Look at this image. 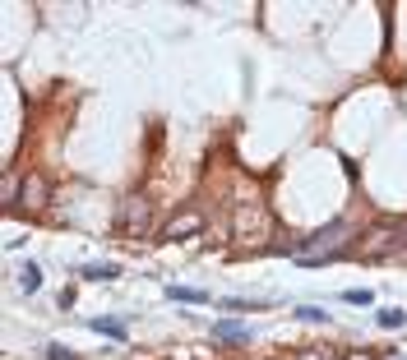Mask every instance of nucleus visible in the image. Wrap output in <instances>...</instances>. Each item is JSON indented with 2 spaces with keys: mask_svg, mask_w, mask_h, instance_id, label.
<instances>
[{
  "mask_svg": "<svg viewBox=\"0 0 407 360\" xmlns=\"http://www.w3.org/2000/svg\"><path fill=\"white\" fill-rule=\"evenodd\" d=\"M46 360H74V351H65V346H46Z\"/></svg>",
  "mask_w": 407,
  "mask_h": 360,
  "instance_id": "f8f14e48",
  "label": "nucleus"
},
{
  "mask_svg": "<svg viewBox=\"0 0 407 360\" xmlns=\"http://www.w3.org/2000/svg\"><path fill=\"white\" fill-rule=\"evenodd\" d=\"M167 300H176V305H208V291H199V287H167Z\"/></svg>",
  "mask_w": 407,
  "mask_h": 360,
  "instance_id": "20e7f679",
  "label": "nucleus"
},
{
  "mask_svg": "<svg viewBox=\"0 0 407 360\" xmlns=\"http://www.w3.org/2000/svg\"><path fill=\"white\" fill-rule=\"evenodd\" d=\"M199 227H204V217H195V212H190V217H176V222H171L167 236H171V240H181L186 231H199Z\"/></svg>",
  "mask_w": 407,
  "mask_h": 360,
  "instance_id": "423d86ee",
  "label": "nucleus"
},
{
  "mask_svg": "<svg viewBox=\"0 0 407 360\" xmlns=\"http://www.w3.org/2000/svg\"><path fill=\"white\" fill-rule=\"evenodd\" d=\"M343 300H347V305H371L375 291H366V287H347V291H343Z\"/></svg>",
  "mask_w": 407,
  "mask_h": 360,
  "instance_id": "9b49d317",
  "label": "nucleus"
},
{
  "mask_svg": "<svg viewBox=\"0 0 407 360\" xmlns=\"http://www.w3.org/2000/svg\"><path fill=\"white\" fill-rule=\"evenodd\" d=\"M403 250H407V236H398V231H375V236L366 240V250H361V254L384 259V254H403Z\"/></svg>",
  "mask_w": 407,
  "mask_h": 360,
  "instance_id": "f257e3e1",
  "label": "nucleus"
},
{
  "mask_svg": "<svg viewBox=\"0 0 407 360\" xmlns=\"http://www.w3.org/2000/svg\"><path fill=\"white\" fill-rule=\"evenodd\" d=\"M218 309H268V300H241V296H222Z\"/></svg>",
  "mask_w": 407,
  "mask_h": 360,
  "instance_id": "1a4fd4ad",
  "label": "nucleus"
},
{
  "mask_svg": "<svg viewBox=\"0 0 407 360\" xmlns=\"http://www.w3.org/2000/svg\"><path fill=\"white\" fill-rule=\"evenodd\" d=\"M89 328L102 333V337H111V342H125V324L121 319H89Z\"/></svg>",
  "mask_w": 407,
  "mask_h": 360,
  "instance_id": "39448f33",
  "label": "nucleus"
},
{
  "mask_svg": "<svg viewBox=\"0 0 407 360\" xmlns=\"http://www.w3.org/2000/svg\"><path fill=\"white\" fill-rule=\"evenodd\" d=\"M79 277H84V282H116V277H121V264H111V259H98V264H84Z\"/></svg>",
  "mask_w": 407,
  "mask_h": 360,
  "instance_id": "7ed1b4c3",
  "label": "nucleus"
},
{
  "mask_svg": "<svg viewBox=\"0 0 407 360\" xmlns=\"http://www.w3.org/2000/svg\"><path fill=\"white\" fill-rule=\"evenodd\" d=\"M292 319H301V324H328V309H319V305H296Z\"/></svg>",
  "mask_w": 407,
  "mask_h": 360,
  "instance_id": "0eeeda50",
  "label": "nucleus"
},
{
  "mask_svg": "<svg viewBox=\"0 0 407 360\" xmlns=\"http://www.w3.org/2000/svg\"><path fill=\"white\" fill-rule=\"evenodd\" d=\"M213 337H218V342H231V346H246L250 337V324H241V319H218V324H213Z\"/></svg>",
  "mask_w": 407,
  "mask_h": 360,
  "instance_id": "f03ea898",
  "label": "nucleus"
},
{
  "mask_svg": "<svg viewBox=\"0 0 407 360\" xmlns=\"http://www.w3.org/2000/svg\"><path fill=\"white\" fill-rule=\"evenodd\" d=\"M375 324H380V328H403V324H407V309H380V314H375Z\"/></svg>",
  "mask_w": 407,
  "mask_h": 360,
  "instance_id": "9d476101",
  "label": "nucleus"
},
{
  "mask_svg": "<svg viewBox=\"0 0 407 360\" xmlns=\"http://www.w3.org/2000/svg\"><path fill=\"white\" fill-rule=\"evenodd\" d=\"M19 287H24V291H37V287H42V268H37V264H24V268H19Z\"/></svg>",
  "mask_w": 407,
  "mask_h": 360,
  "instance_id": "6e6552de",
  "label": "nucleus"
}]
</instances>
